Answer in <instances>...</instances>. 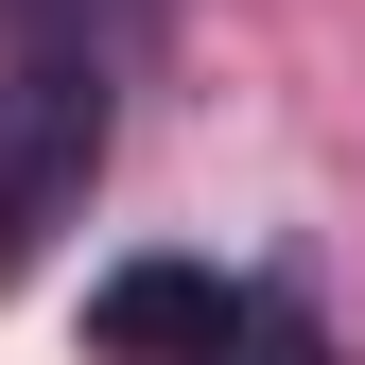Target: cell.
I'll list each match as a JSON object with an SVG mask.
<instances>
[{
  "label": "cell",
  "mask_w": 365,
  "mask_h": 365,
  "mask_svg": "<svg viewBox=\"0 0 365 365\" xmlns=\"http://www.w3.org/2000/svg\"><path fill=\"white\" fill-rule=\"evenodd\" d=\"M122 140V53H70V35H0V279L53 261V226H87Z\"/></svg>",
  "instance_id": "6da1fadb"
},
{
  "label": "cell",
  "mask_w": 365,
  "mask_h": 365,
  "mask_svg": "<svg viewBox=\"0 0 365 365\" xmlns=\"http://www.w3.org/2000/svg\"><path fill=\"white\" fill-rule=\"evenodd\" d=\"M87 331H105L122 365H209V331H226V279H192V261H122V279L87 296Z\"/></svg>",
  "instance_id": "7a4b0ae2"
},
{
  "label": "cell",
  "mask_w": 365,
  "mask_h": 365,
  "mask_svg": "<svg viewBox=\"0 0 365 365\" xmlns=\"http://www.w3.org/2000/svg\"><path fill=\"white\" fill-rule=\"evenodd\" d=\"M209 365H331V348H313V313H296L279 279H226V331H209Z\"/></svg>",
  "instance_id": "3957f363"
}]
</instances>
